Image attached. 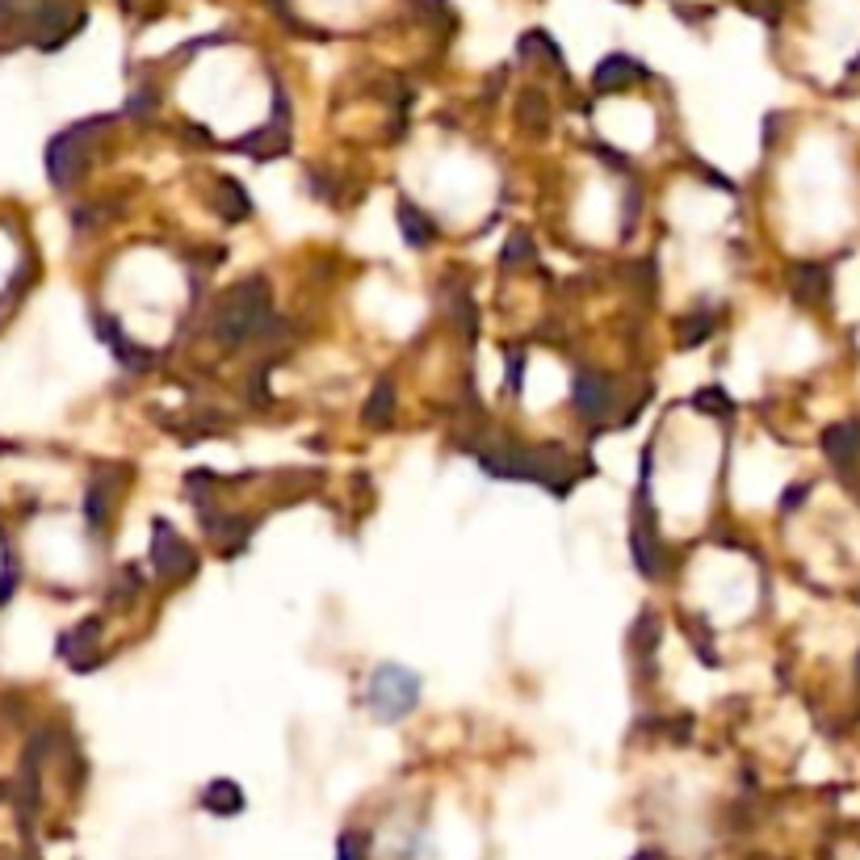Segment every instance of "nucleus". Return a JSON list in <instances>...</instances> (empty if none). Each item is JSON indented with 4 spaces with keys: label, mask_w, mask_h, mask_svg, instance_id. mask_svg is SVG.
Segmentation results:
<instances>
[{
    "label": "nucleus",
    "mask_w": 860,
    "mask_h": 860,
    "mask_svg": "<svg viewBox=\"0 0 860 860\" xmlns=\"http://www.w3.org/2000/svg\"><path fill=\"white\" fill-rule=\"evenodd\" d=\"M415 702V680L408 671L399 668H383L374 676V684H370V705L383 714V718H399V714H408Z\"/></svg>",
    "instance_id": "f257e3e1"
},
{
    "label": "nucleus",
    "mask_w": 860,
    "mask_h": 860,
    "mask_svg": "<svg viewBox=\"0 0 860 860\" xmlns=\"http://www.w3.org/2000/svg\"><path fill=\"white\" fill-rule=\"evenodd\" d=\"M638 76H642V67L630 60V55H608L605 64L596 67V89H605V93H617V89H626V85H634Z\"/></svg>",
    "instance_id": "f03ea898"
},
{
    "label": "nucleus",
    "mask_w": 860,
    "mask_h": 860,
    "mask_svg": "<svg viewBox=\"0 0 860 860\" xmlns=\"http://www.w3.org/2000/svg\"><path fill=\"white\" fill-rule=\"evenodd\" d=\"M797 286L806 290L810 298H823V294H827V269H814V265H801V273H797Z\"/></svg>",
    "instance_id": "7ed1b4c3"
}]
</instances>
